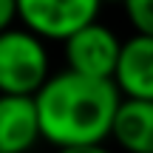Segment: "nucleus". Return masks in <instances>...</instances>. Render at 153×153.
Segmentation results:
<instances>
[{"instance_id": "5", "label": "nucleus", "mask_w": 153, "mask_h": 153, "mask_svg": "<svg viewBox=\"0 0 153 153\" xmlns=\"http://www.w3.org/2000/svg\"><path fill=\"white\" fill-rule=\"evenodd\" d=\"M111 82L128 99H153V34H136L119 43Z\"/></svg>"}, {"instance_id": "10", "label": "nucleus", "mask_w": 153, "mask_h": 153, "mask_svg": "<svg viewBox=\"0 0 153 153\" xmlns=\"http://www.w3.org/2000/svg\"><path fill=\"white\" fill-rule=\"evenodd\" d=\"M54 153H116L114 148H108V142H99V145H76V148H60Z\"/></svg>"}, {"instance_id": "3", "label": "nucleus", "mask_w": 153, "mask_h": 153, "mask_svg": "<svg viewBox=\"0 0 153 153\" xmlns=\"http://www.w3.org/2000/svg\"><path fill=\"white\" fill-rule=\"evenodd\" d=\"M17 26L45 43H62L79 26L97 20L102 0H14Z\"/></svg>"}, {"instance_id": "2", "label": "nucleus", "mask_w": 153, "mask_h": 153, "mask_svg": "<svg viewBox=\"0 0 153 153\" xmlns=\"http://www.w3.org/2000/svg\"><path fill=\"white\" fill-rule=\"evenodd\" d=\"M51 74V57L45 40L23 26L0 31V94L34 97Z\"/></svg>"}, {"instance_id": "11", "label": "nucleus", "mask_w": 153, "mask_h": 153, "mask_svg": "<svg viewBox=\"0 0 153 153\" xmlns=\"http://www.w3.org/2000/svg\"><path fill=\"white\" fill-rule=\"evenodd\" d=\"M102 3H105V0H102ZM108 3H119V0H108Z\"/></svg>"}, {"instance_id": "4", "label": "nucleus", "mask_w": 153, "mask_h": 153, "mask_svg": "<svg viewBox=\"0 0 153 153\" xmlns=\"http://www.w3.org/2000/svg\"><path fill=\"white\" fill-rule=\"evenodd\" d=\"M116 31L99 20H91L79 26L62 40V54H65V68L97 79H111L116 54H119Z\"/></svg>"}, {"instance_id": "7", "label": "nucleus", "mask_w": 153, "mask_h": 153, "mask_svg": "<svg viewBox=\"0 0 153 153\" xmlns=\"http://www.w3.org/2000/svg\"><path fill=\"white\" fill-rule=\"evenodd\" d=\"M40 145L34 97L0 94V153H31Z\"/></svg>"}, {"instance_id": "9", "label": "nucleus", "mask_w": 153, "mask_h": 153, "mask_svg": "<svg viewBox=\"0 0 153 153\" xmlns=\"http://www.w3.org/2000/svg\"><path fill=\"white\" fill-rule=\"evenodd\" d=\"M17 23V6L14 0H0V31Z\"/></svg>"}, {"instance_id": "6", "label": "nucleus", "mask_w": 153, "mask_h": 153, "mask_svg": "<svg viewBox=\"0 0 153 153\" xmlns=\"http://www.w3.org/2000/svg\"><path fill=\"white\" fill-rule=\"evenodd\" d=\"M108 142L122 153H153V99L119 97L111 116Z\"/></svg>"}, {"instance_id": "1", "label": "nucleus", "mask_w": 153, "mask_h": 153, "mask_svg": "<svg viewBox=\"0 0 153 153\" xmlns=\"http://www.w3.org/2000/svg\"><path fill=\"white\" fill-rule=\"evenodd\" d=\"M119 91L111 79H97L76 71H51L34 94L40 142L60 148L108 142L111 116Z\"/></svg>"}, {"instance_id": "8", "label": "nucleus", "mask_w": 153, "mask_h": 153, "mask_svg": "<svg viewBox=\"0 0 153 153\" xmlns=\"http://www.w3.org/2000/svg\"><path fill=\"white\" fill-rule=\"evenodd\" d=\"M136 34H153V0H119Z\"/></svg>"}]
</instances>
